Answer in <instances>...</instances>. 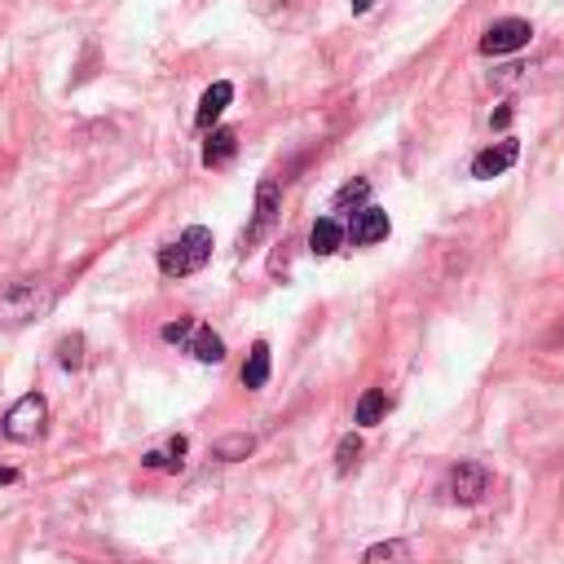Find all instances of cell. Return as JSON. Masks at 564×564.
<instances>
[{
  "label": "cell",
  "instance_id": "obj_18",
  "mask_svg": "<svg viewBox=\"0 0 564 564\" xmlns=\"http://www.w3.org/2000/svg\"><path fill=\"white\" fill-rule=\"evenodd\" d=\"M181 454H185V437H172L163 454H159V450H155V454H146V467H163V472H177V467H181Z\"/></svg>",
  "mask_w": 564,
  "mask_h": 564
},
{
  "label": "cell",
  "instance_id": "obj_13",
  "mask_svg": "<svg viewBox=\"0 0 564 564\" xmlns=\"http://www.w3.org/2000/svg\"><path fill=\"white\" fill-rule=\"evenodd\" d=\"M242 384H247V388H264V384H269V345H264V340L251 345L247 366H242Z\"/></svg>",
  "mask_w": 564,
  "mask_h": 564
},
{
  "label": "cell",
  "instance_id": "obj_21",
  "mask_svg": "<svg viewBox=\"0 0 564 564\" xmlns=\"http://www.w3.org/2000/svg\"><path fill=\"white\" fill-rule=\"evenodd\" d=\"M194 327H199L194 318H177V323L163 327V340H168V345H185V340L194 336Z\"/></svg>",
  "mask_w": 564,
  "mask_h": 564
},
{
  "label": "cell",
  "instance_id": "obj_14",
  "mask_svg": "<svg viewBox=\"0 0 564 564\" xmlns=\"http://www.w3.org/2000/svg\"><path fill=\"white\" fill-rule=\"evenodd\" d=\"M362 564H410V542L406 538H388V542H375Z\"/></svg>",
  "mask_w": 564,
  "mask_h": 564
},
{
  "label": "cell",
  "instance_id": "obj_2",
  "mask_svg": "<svg viewBox=\"0 0 564 564\" xmlns=\"http://www.w3.org/2000/svg\"><path fill=\"white\" fill-rule=\"evenodd\" d=\"M207 260H212V229L207 225H190L177 242H168L159 251V273L185 278V273H199Z\"/></svg>",
  "mask_w": 564,
  "mask_h": 564
},
{
  "label": "cell",
  "instance_id": "obj_17",
  "mask_svg": "<svg viewBox=\"0 0 564 564\" xmlns=\"http://www.w3.org/2000/svg\"><path fill=\"white\" fill-rule=\"evenodd\" d=\"M384 415H388V393H380V388L362 393V402H358V424L371 428V424H380Z\"/></svg>",
  "mask_w": 564,
  "mask_h": 564
},
{
  "label": "cell",
  "instance_id": "obj_9",
  "mask_svg": "<svg viewBox=\"0 0 564 564\" xmlns=\"http://www.w3.org/2000/svg\"><path fill=\"white\" fill-rule=\"evenodd\" d=\"M388 212H380V207H362L358 216H353V242L358 247H375V242H384L388 238Z\"/></svg>",
  "mask_w": 564,
  "mask_h": 564
},
{
  "label": "cell",
  "instance_id": "obj_4",
  "mask_svg": "<svg viewBox=\"0 0 564 564\" xmlns=\"http://www.w3.org/2000/svg\"><path fill=\"white\" fill-rule=\"evenodd\" d=\"M278 212H282V190H278V181H260V185H256V207H251V221H247V229H242L238 247H242V251H247V247H256V242L273 229Z\"/></svg>",
  "mask_w": 564,
  "mask_h": 564
},
{
  "label": "cell",
  "instance_id": "obj_19",
  "mask_svg": "<svg viewBox=\"0 0 564 564\" xmlns=\"http://www.w3.org/2000/svg\"><path fill=\"white\" fill-rule=\"evenodd\" d=\"M58 362H63L67 371H80V366H84V340H80V336H67V340L58 345Z\"/></svg>",
  "mask_w": 564,
  "mask_h": 564
},
{
  "label": "cell",
  "instance_id": "obj_23",
  "mask_svg": "<svg viewBox=\"0 0 564 564\" xmlns=\"http://www.w3.org/2000/svg\"><path fill=\"white\" fill-rule=\"evenodd\" d=\"M371 5H375V0H353V14H366Z\"/></svg>",
  "mask_w": 564,
  "mask_h": 564
},
{
  "label": "cell",
  "instance_id": "obj_3",
  "mask_svg": "<svg viewBox=\"0 0 564 564\" xmlns=\"http://www.w3.org/2000/svg\"><path fill=\"white\" fill-rule=\"evenodd\" d=\"M45 424H49V402L41 393H27L5 410V424L0 428H5L10 441H36L45 432Z\"/></svg>",
  "mask_w": 564,
  "mask_h": 564
},
{
  "label": "cell",
  "instance_id": "obj_7",
  "mask_svg": "<svg viewBox=\"0 0 564 564\" xmlns=\"http://www.w3.org/2000/svg\"><path fill=\"white\" fill-rule=\"evenodd\" d=\"M516 159H520V146H516L511 137H503V142L485 146V150L472 159V177H476V181H494V177H503Z\"/></svg>",
  "mask_w": 564,
  "mask_h": 564
},
{
  "label": "cell",
  "instance_id": "obj_1",
  "mask_svg": "<svg viewBox=\"0 0 564 564\" xmlns=\"http://www.w3.org/2000/svg\"><path fill=\"white\" fill-rule=\"evenodd\" d=\"M58 305V287L49 278H19L10 287H0V327L19 331L36 318H45Z\"/></svg>",
  "mask_w": 564,
  "mask_h": 564
},
{
  "label": "cell",
  "instance_id": "obj_11",
  "mask_svg": "<svg viewBox=\"0 0 564 564\" xmlns=\"http://www.w3.org/2000/svg\"><path fill=\"white\" fill-rule=\"evenodd\" d=\"M185 349L199 358V362H207V366H216V362H225V340L212 331V327H194V336L185 340Z\"/></svg>",
  "mask_w": 564,
  "mask_h": 564
},
{
  "label": "cell",
  "instance_id": "obj_16",
  "mask_svg": "<svg viewBox=\"0 0 564 564\" xmlns=\"http://www.w3.org/2000/svg\"><path fill=\"white\" fill-rule=\"evenodd\" d=\"M366 199H371V181H349V185L336 190L331 203H336V212H362Z\"/></svg>",
  "mask_w": 564,
  "mask_h": 564
},
{
  "label": "cell",
  "instance_id": "obj_22",
  "mask_svg": "<svg viewBox=\"0 0 564 564\" xmlns=\"http://www.w3.org/2000/svg\"><path fill=\"white\" fill-rule=\"evenodd\" d=\"M507 124H511V106H498L494 111V128H507Z\"/></svg>",
  "mask_w": 564,
  "mask_h": 564
},
{
  "label": "cell",
  "instance_id": "obj_10",
  "mask_svg": "<svg viewBox=\"0 0 564 564\" xmlns=\"http://www.w3.org/2000/svg\"><path fill=\"white\" fill-rule=\"evenodd\" d=\"M345 234H349V229H345L336 216H323V221L309 229V251H314V256H336V251L345 247Z\"/></svg>",
  "mask_w": 564,
  "mask_h": 564
},
{
  "label": "cell",
  "instance_id": "obj_15",
  "mask_svg": "<svg viewBox=\"0 0 564 564\" xmlns=\"http://www.w3.org/2000/svg\"><path fill=\"white\" fill-rule=\"evenodd\" d=\"M256 450V437L251 432H234V437H221L216 445H212V454L221 459V463H238V459H247Z\"/></svg>",
  "mask_w": 564,
  "mask_h": 564
},
{
  "label": "cell",
  "instance_id": "obj_6",
  "mask_svg": "<svg viewBox=\"0 0 564 564\" xmlns=\"http://www.w3.org/2000/svg\"><path fill=\"white\" fill-rule=\"evenodd\" d=\"M529 41H533V27H529L524 19H498V23H489L485 36H481V54H485V58H503V54L524 49Z\"/></svg>",
  "mask_w": 564,
  "mask_h": 564
},
{
  "label": "cell",
  "instance_id": "obj_8",
  "mask_svg": "<svg viewBox=\"0 0 564 564\" xmlns=\"http://www.w3.org/2000/svg\"><path fill=\"white\" fill-rule=\"evenodd\" d=\"M229 102H234V84H229V80H216V84H212V89L199 98V115H194V124L207 133V128H212V124L225 115V106H229Z\"/></svg>",
  "mask_w": 564,
  "mask_h": 564
},
{
  "label": "cell",
  "instance_id": "obj_12",
  "mask_svg": "<svg viewBox=\"0 0 564 564\" xmlns=\"http://www.w3.org/2000/svg\"><path fill=\"white\" fill-rule=\"evenodd\" d=\"M234 150H238V133L234 128H212V137L203 146V163L207 168H221V163L234 159Z\"/></svg>",
  "mask_w": 564,
  "mask_h": 564
},
{
  "label": "cell",
  "instance_id": "obj_5",
  "mask_svg": "<svg viewBox=\"0 0 564 564\" xmlns=\"http://www.w3.org/2000/svg\"><path fill=\"white\" fill-rule=\"evenodd\" d=\"M441 494H445L450 503H459V507H472V503H481V498L489 494V472H485L481 463H454Z\"/></svg>",
  "mask_w": 564,
  "mask_h": 564
},
{
  "label": "cell",
  "instance_id": "obj_20",
  "mask_svg": "<svg viewBox=\"0 0 564 564\" xmlns=\"http://www.w3.org/2000/svg\"><path fill=\"white\" fill-rule=\"evenodd\" d=\"M358 454H362V441L349 432V437L340 441V450H336V472H349V467L358 463Z\"/></svg>",
  "mask_w": 564,
  "mask_h": 564
}]
</instances>
